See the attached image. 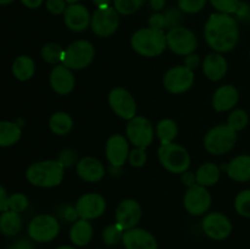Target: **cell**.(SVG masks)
I'll use <instances>...</instances> for the list:
<instances>
[{
    "label": "cell",
    "mask_w": 250,
    "mask_h": 249,
    "mask_svg": "<svg viewBox=\"0 0 250 249\" xmlns=\"http://www.w3.org/2000/svg\"><path fill=\"white\" fill-rule=\"evenodd\" d=\"M158 158L161 166L171 173L182 175L190 166L189 154L180 144H161L158 149Z\"/></svg>",
    "instance_id": "cell-4"
},
{
    "label": "cell",
    "mask_w": 250,
    "mask_h": 249,
    "mask_svg": "<svg viewBox=\"0 0 250 249\" xmlns=\"http://www.w3.org/2000/svg\"><path fill=\"white\" fill-rule=\"evenodd\" d=\"M204 38L216 53H229L236 48L239 39L237 21L229 14L216 12L210 15L204 26Z\"/></svg>",
    "instance_id": "cell-1"
},
{
    "label": "cell",
    "mask_w": 250,
    "mask_h": 249,
    "mask_svg": "<svg viewBox=\"0 0 250 249\" xmlns=\"http://www.w3.org/2000/svg\"><path fill=\"white\" fill-rule=\"evenodd\" d=\"M146 0H114V7L119 14L132 15L143 6Z\"/></svg>",
    "instance_id": "cell-35"
},
{
    "label": "cell",
    "mask_w": 250,
    "mask_h": 249,
    "mask_svg": "<svg viewBox=\"0 0 250 249\" xmlns=\"http://www.w3.org/2000/svg\"><path fill=\"white\" fill-rule=\"evenodd\" d=\"M119 12L112 6L98 7L94 14L92 15V20H90L92 31L98 37H103V38L112 36L119 28Z\"/></svg>",
    "instance_id": "cell-10"
},
{
    "label": "cell",
    "mask_w": 250,
    "mask_h": 249,
    "mask_svg": "<svg viewBox=\"0 0 250 249\" xmlns=\"http://www.w3.org/2000/svg\"><path fill=\"white\" fill-rule=\"evenodd\" d=\"M77 175L83 181L89 183L99 182L105 176V167L102 161L93 156H84L76 164Z\"/></svg>",
    "instance_id": "cell-21"
},
{
    "label": "cell",
    "mask_w": 250,
    "mask_h": 249,
    "mask_svg": "<svg viewBox=\"0 0 250 249\" xmlns=\"http://www.w3.org/2000/svg\"><path fill=\"white\" fill-rule=\"evenodd\" d=\"M21 138V127L12 121H0V148L16 144Z\"/></svg>",
    "instance_id": "cell-29"
},
{
    "label": "cell",
    "mask_w": 250,
    "mask_h": 249,
    "mask_svg": "<svg viewBox=\"0 0 250 249\" xmlns=\"http://www.w3.org/2000/svg\"><path fill=\"white\" fill-rule=\"evenodd\" d=\"M89 11L87 7L82 4H71L68 5L66 11L63 12V21L68 29L73 32H83L87 29L90 24Z\"/></svg>",
    "instance_id": "cell-20"
},
{
    "label": "cell",
    "mask_w": 250,
    "mask_h": 249,
    "mask_svg": "<svg viewBox=\"0 0 250 249\" xmlns=\"http://www.w3.org/2000/svg\"><path fill=\"white\" fill-rule=\"evenodd\" d=\"M106 210V200L99 193H85L78 198L76 211L80 219L94 220L102 216Z\"/></svg>",
    "instance_id": "cell-15"
},
{
    "label": "cell",
    "mask_w": 250,
    "mask_h": 249,
    "mask_svg": "<svg viewBox=\"0 0 250 249\" xmlns=\"http://www.w3.org/2000/svg\"><path fill=\"white\" fill-rule=\"evenodd\" d=\"M210 205H211V194L207 187L199 185L188 187L183 197V207L188 214L193 216L204 215L209 210Z\"/></svg>",
    "instance_id": "cell-13"
},
{
    "label": "cell",
    "mask_w": 250,
    "mask_h": 249,
    "mask_svg": "<svg viewBox=\"0 0 250 249\" xmlns=\"http://www.w3.org/2000/svg\"><path fill=\"white\" fill-rule=\"evenodd\" d=\"M155 133L161 144L173 143L178 133L177 124L172 119H164L158 122Z\"/></svg>",
    "instance_id": "cell-31"
},
{
    "label": "cell",
    "mask_w": 250,
    "mask_h": 249,
    "mask_svg": "<svg viewBox=\"0 0 250 249\" xmlns=\"http://www.w3.org/2000/svg\"><path fill=\"white\" fill-rule=\"evenodd\" d=\"M36 72L34 60L28 55H20L12 62V75L21 82L31 80Z\"/></svg>",
    "instance_id": "cell-26"
},
{
    "label": "cell",
    "mask_w": 250,
    "mask_h": 249,
    "mask_svg": "<svg viewBox=\"0 0 250 249\" xmlns=\"http://www.w3.org/2000/svg\"><path fill=\"white\" fill-rule=\"evenodd\" d=\"M164 87L172 94H182L190 89L194 83V72L190 68L182 66H175L164 75Z\"/></svg>",
    "instance_id": "cell-12"
},
{
    "label": "cell",
    "mask_w": 250,
    "mask_h": 249,
    "mask_svg": "<svg viewBox=\"0 0 250 249\" xmlns=\"http://www.w3.org/2000/svg\"><path fill=\"white\" fill-rule=\"evenodd\" d=\"M166 44L172 53L180 56H188L197 49L198 41L194 32L186 27H173L166 33Z\"/></svg>",
    "instance_id": "cell-8"
},
{
    "label": "cell",
    "mask_w": 250,
    "mask_h": 249,
    "mask_svg": "<svg viewBox=\"0 0 250 249\" xmlns=\"http://www.w3.org/2000/svg\"><path fill=\"white\" fill-rule=\"evenodd\" d=\"M142 217V207L136 199H124L115 210L116 224L127 231L137 227Z\"/></svg>",
    "instance_id": "cell-16"
},
{
    "label": "cell",
    "mask_w": 250,
    "mask_h": 249,
    "mask_svg": "<svg viewBox=\"0 0 250 249\" xmlns=\"http://www.w3.org/2000/svg\"><path fill=\"white\" fill-rule=\"evenodd\" d=\"M63 53L65 49L58 43H48L42 48L41 55L45 62L51 63V65H59L62 62Z\"/></svg>",
    "instance_id": "cell-32"
},
{
    "label": "cell",
    "mask_w": 250,
    "mask_h": 249,
    "mask_svg": "<svg viewBox=\"0 0 250 249\" xmlns=\"http://www.w3.org/2000/svg\"><path fill=\"white\" fill-rule=\"evenodd\" d=\"M166 20V28L171 29L173 27H177L181 21V14L175 9H170L164 14Z\"/></svg>",
    "instance_id": "cell-42"
},
{
    "label": "cell",
    "mask_w": 250,
    "mask_h": 249,
    "mask_svg": "<svg viewBox=\"0 0 250 249\" xmlns=\"http://www.w3.org/2000/svg\"><path fill=\"white\" fill-rule=\"evenodd\" d=\"M150 6L155 11H160L165 6V0H150Z\"/></svg>",
    "instance_id": "cell-50"
},
{
    "label": "cell",
    "mask_w": 250,
    "mask_h": 249,
    "mask_svg": "<svg viewBox=\"0 0 250 249\" xmlns=\"http://www.w3.org/2000/svg\"><path fill=\"white\" fill-rule=\"evenodd\" d=\"M239 100V93L234 85L224 84L217 88L212 97V106L216 111L225 112L233 109Z\"/></svg>",
    "instance_id": "cell-22"
},
{
    "label": "cell",
    "mask_w": 250,
    "mask_h": 249,
    "mask_svg": "<svg viewBox=\"0 0 250 249\" xmlns=\"http://www.w3.org/2000/svg\"><path fill=\"white\" fill-rule=\"evenodd\" d=\"M7 249H36V247L32 243L31 239L21 238L17 239L16 242H14Z\"/></svg>",
    "instance_id": "cell-45"
},
{
    "label": "cell",
    "mask_w": 250,
    "mask_h": 249,
    "mask_svg": "<svg viewBox=\"0 0 250 249\" xmlns=\"http://www.w3.org/2000/svg\"><path fill=\"white\" fill-rule=\"evenodd\" d=\"M105 155L114 167H121L128 160L129 142L122 134H112L105 144Z\"/></svg>",
    "instance_id": "cell-17"
},
{
    "label": "cell",
    "mask_w": 250,
    "mask_h": 249,
    "mask_svg": "<svg viewBox=\"0 0 250 249\" xmlns=\"http://www.w3.org/2000/svg\"><path fill=\"white\" fill-rule=\"evenodd\" d=\"M76 160H77V159H76V153L73 150H71V149L63 150L62 153H61L60 159H59V161H60L65 167L66 166H67V167L72 166L73 164H76Z\"/></svg>",
    "instance_id": "cell-44"
},
{
    "label": "cell",
    "mask_w": 250,
    "mask_h": 249,
    "mask_svg": "<svg viewBox=\"0 0 250 249\" xmlns=\"http://www.w3.org/2000/svg\"><path fill=\"white\" fill-rule=\"evenodd\" d=\"M14 0H0V5H7V4H11Z\"/></svg>",
    "instance_id": "cell-53"
},
{
    "label": "cell",
    "mask_w": 250,
    "mask_h": 249,
    "mask_svg": "<svg viewBox=\"0 0 250 249\" xmlns=\"http://www.w3.org/2000/svg\"><path fill=\"white\" fill-rule=\"evenodd\" d=\"M131 46L137 54L146 58H155L161 55L167 48L166 34L160 29L141 28L131 37Z\"/></svg>",
    "instance_id": "cell-3"
},
{
    "label": "cell",
    "mask_w": 250,
    "mask_h": 249,
    "mask_svg": "<svg viewBox=\"0 0 250 249\" xmlns=\"http://www.w3.org/2000/svg\"><path fill=\"white\" fill-rule=\"evenodd\" d=\"M204 233L214 241H224L232 233V222L221 212H209L202 221Z\"/></svg>",
    "instance_id": "cell-14"
},
{
    "label": "cell",
    "mask_w": 250,
    "mask_h": 249,
    "mask_svg": "<svg viewBox=\"0 0 250 249\" xmlns=\"http://www.w3.org/2000/svg\"><path fill=\"white\" fill-rule=\"evenodd\" d=\"M182 181L185 185L188 186V187H192V186L197 185L195 175H193L192 172H187V171H186L185 173H182Z\"/></svg>",
    "instance_id": "cell-48"
},
{
    "label": "cell",
    "mask_w": 250,
    "mask_h": 249,
    "mask_svg": "<svg viewBox=\"0 0 250 249\" xmlns=\"http://www.w3.org/2000/svg\"><path fill=\"white\" fill-rule=\"evenodd\" d=\"M227 67H229L227 60L220 53L209 54L202 63L204 75L207 76V78H209L210 81H214V82H217L225 77Z\"/></svg>",
    "instance_id": "cell-23"
},
{
    "label": "cell",
    "mask_w": 250,
    "mask_h": 249,
    "mask_svg": "<svg viewBox=\"0 0 250 249\" xmlns=\"http://www.w3.org/2000/svg\"><path fill=\"white\" fill-rule=\"evenodd\" d=\"M45 6L50 14L61 15L66 11L68 5L66 0H46Z\"/></svg>",
    "instance_id": "cell-41"
},
{
    "label": "cell",
    "mask_w": 250,
    "mask_h": 249,
    "mask_svg": "<svg viewBox=\"0 0 250 249\" xmlns=\"http://www.w3.org/2000/svg\"><path fill=\"white\" fill-rule=\"evenodd\" d=\"M226 172L233 181L248 182L250 181V155L243 154L232 159L226 166Z\"/></svg>",
    "instance_id": "cell-24"
},
{
    "label": "cell",
    "mask_w": 250,
    "mask_h": 249,
    "mask_svg": "<svg viewBox=\"0 0 250 249\" xmlns=\"http://www.w3.org/2000/svg\"><path fill=\"white\" fill-rule=\"evenodd\" d=\"M149 26L151 28H155V29H160L163 31L164 28H166V20L164 14H154L151 15L150 19H149Z\"/></svg>",
    "instance_id": "cell-43"
},
{
    "label": "cell",
    "mask_w": 250,
    "mask_h": 249,
    "mask_svg": "<svg viewBox=\"0 0 250 249\" xmlns=\"http://www.w3.org/2000/svg\"><path fill=\"white\" fill-rule=\"evenodd\" d=\"M125 229H122L119 225L115 222L114 225H109L105 227L103 231V241L107 246H115L122 242V237H124Z\"/></svg>",
    "instance_id": "cell-33"
},
{
    "label": "cell",
    "mask_w": 250,
    "mask_h": 249,
    "mask_svg": "<svg viewBox=\"0 0 250 249\" xmlns=\"http://www.w3.org/2000/svg\"><path fill=\"white\" fill-rule=\"evenodd\" d=\"M94 2V5L97 7H107L110 6V2L111 0H92Z\"/></svg>",
    "instance_id": "cell-51"
},
{
    "label": "cell",
    "mask_w": 250,
    "mask_h": 249,
    "mask_svg": "<svg viewBox=\"0 0 250 249\" xmlns=\"http://www.w3.org/2000/svg\"><path fill=\"white\" fill-rule=\"evenodd\" d=\"M28 236L37 243H49L60 233V222L50 214H41L34 216L28 225Z\"/></svg>",
    "instance_id": "cell-7"
},
{
    "label": "cell",
    "mask_w": 250,
    "mask_h": 249,
    "mask_svg": "<svg viewBox=\"0 0 250 249\" xmlns=\"http://www.w3.org/2000/svg\"><path fill=\"white\" fill-rule=\"evenodd\" d=\"M248 122V114H247L243 109L233 110V111L229 115V119H227V124L236 132L242 131L243 128H246Z\"/></svg>",
    "instance_id": "cell-34"
},
{
    "label": "cell",
    "mask_w": 250,
    "mask_h": 249,
    "mask_svg": "<svg viewBox=\"0 0 250 249\" xmlns=\"http://www.w3.org/2000/svg\"><path fill=\"white\" fill-rule=\"evenodd\" d=\"M208 0H177L178 7L186 14H197L202 11L207 5Z\"/></svg>",
    "instance_id": "cell-38"
},
{
    "label": "cell",
    "mask_w": 250,
    "mask_h": 249,
    "mask_svg": "<svg viewBox=\"0 0 250 249\" xmlns=\"http://www.w3.org/2000/svg\"><path fill=\"white\" fill-rule=\"evenodd\" d=\"M97 249H102V248H97Z\"/></svg>",
    "instance_id": "cell-55"
},
{
    "label": "cell",
    "mask_w": 250,
    "mask_h": 249,
    "mask_svg": "<svg viewBox=\"0 0 250 249\" xmlns=\"http://www.w3.org/2000/svg\"><path fill=\"white\" fill-rule=\"evenodd\" d=\"M55 249H77V248H76V247H71V246H60Z\"/></svg>",
    "instance_id": "cell-52"
},
{
    "label": "cell",
    "mask_w": 250,
    "mask_h": 249,
    "mask_svg": "<svg viewBox=\"0 0 250 249\" xmlns=\"http://www.w3.org/2000/svg\"><path fill=\"white\" fill-rule=\"evenodd\" d=\"M122 244L125 249H158V241L155 237L141 227L125 231Z\"/></svg>",
    "instance_id": "cell-18"
},
{
    "label": "cell",
    "mask_w": 250,
    "mask_h": 249,
    "mask_svg": "<svg viewBox=\"0 0 250 249\" xmlns=\"http://www.w3.org/2000/svg\"><path fill=\"white\" fill-rule=\"evenodd\" d=\"M94 56V45L85 39H80L65 49L61 63L70 70H83L92 63Z\"/></svg>",
    "instance_id": "cell-6"
},
{
    "label": "cell",
    "mask_w": 250,
    "mask_h": 249,
    "mask_svg": "<svg viewBox=\"0 0 250 249\" xmlns=\"http://www.w3.org/2000/svg\"><path fill=\"white\" fill-rule=\"evenodd\" d=\"M49 83L50 87L59 95H67L73 90L76 84V78L72 71L68 67L63 66L62 63L54 66L49 76Z\"/></svg>",
    "instance_id": "cell-19"
},
{
    "label": "cell",
    "mask_w": 250,
    "mask_h": 249,
    "mask_svg": "<svg viewBox=\"0 0 250 249\" xmlns=\"http://www.w3.org/2000/svg\"><path fill=\"white\" fill-rule=\"evenodd\" d=\"M22 219L20 212L6 210L0 215V232L4 236L15 237L21 232Z\"/></svg>",
    "instance_id": "cell-27"
},
{
    "label": "cell",
    "mask_w": 250,
    "mask_h": 249,
    "mask_svg": "<svg viewBox=\"0 0 250 249\" xmlns=\"http://www.w3.org/2000/svg\"><path fill=\"white\" fill-rule=\"evenodd\" d=\"M154 126L146 117L134 116L126 124V137L136 148L146 149L154 141Z\"/></svg>",
    "instance_id": "cell-9"
},
{
    "label": "cell",
    "mask_w": 250,
    "mask_h": 249,
    "mask_svg": "<svg viewBox=\"0 0 250 249\" xmlns=\"http://www.w3.org/2000/svg\"><path fill=\"white\" fill-rule=\"evenodd\" d=\"M9 210V194L6 189L0 185V212Z\"/></svg>",
    "instance_id": "cell-46"
},
{
    "label": "cell",
    "mask_w": 250,
    "mask_h": 249,
    "mask_svg": "<svg viewBox=\"0 0 250 249\" xmlns=\"http://www.w3.org/2000/svg\"><path fill=\"white\" fill-rule=\"evenodd\" d=\"M146 149L143 148H134L133 150L129 151L128 155V163L133 167H143L146 163Z\"/></svg>",
    "instance_id": "cell-40"
},
{
    "label": "cell",
    "mask_w": 250,
    "mask_h": 249,
    "mask_svg": "<svg viewBox=\"0 0 250 249\" xmlns=\"http://www.w3.org/2000/svg\"><path fill=\"white\" fill-rule=\"evenodd\" d=\"M199 62H200L199 56L195 55L194 53L190 54V55H188V56H186V59H185V66H186V67L190 68V70H193V71H194L195 68L199 66Z\"/></svg>",
    "instance_id": "cell-47"
},
{
    "label": "cell",
    "mask_w": 250,
    "mask_h": 249,
    "mask_svg": "<svg viewBox=\"0 0 250 249\" xmlns=\"http://www.w3.org/2000/svg\"><path fill=\"white\" fill-rule=\"evenodd\" d=\"M43 1L44 0H21L22 4L28 9H38L43 4Z\"/></svg>",
    "instance_id": "cell-49"
},
{
    "label": "cell",
    "mask_w": 250,
    "mask_h": 249,
    "mask_svg": "<svg viewBox=\"0 0 250 249\" xmlns=\"http://www.w3.org/2000/svg\"><path fill=\"white\" fill-rule=\"evenodd\" d=\"M195 180H197V185L203 186V187L216 185L220 180L219 166L214 163L203 164L195 172Z\"/></svg>",
    "instance_id": "cell-28"
},
{
    "label": "cell",
    "mask_w": 250,
    "mask_h": 249,
    "mask_svg": "<svg viewBox=\"0 0 250 249\" xmlns=\"http://www.w3.org/2000/svg\"><path fill=\"white\" fill-rule=\"evenodd\" d=\"M212 6L222 14H234L239 9V0H210Z\"/></svg>",
    "instance_id": "cell-39"
},
{
    "label": "cell",
    "mask_w": 250,
    "mask_h": 249,
    "mask_svg": "<svg viewBox=\"0 0 250 249\" xmlns=\"http://www.w3.org/2000/svg\"><path fill=\"white\" fill-rule=\"evenodd\" d=\"M73 127V120L70 114L63 111H58L53 114L49 119V128L54 134L66 136L70 133Z\"/></svg>",
    "instance_id": "cell-30"
},
{
    "label": "cell",
    "mask_w": 250,
    "mask_h": 249,
    "mask_svg": "<svg viewBox=\"0 0 250 249\" xmlns=\"http://www.w3.org/2000/svg\"><path fill=\"white\" fill-rule=\"evenodd\" d=\"M78 1H80V0H66V2H67L68 5H71V4H77Z\"/></svg>",
    "instance_id": "cell-54"
},
{
    "label": "cell",
    "mask_w": 250,
    "mask_h": 249,
    "mask_svg": "<svg viewBox=\"0 0 250 249\" xmlns=\"http://www.w3.org/2000/svg\"><path fill=\"white\" fill-rule=\"evenodd\" d=\"M234 209L241 216L250 217V189H244L237 194Z\"/></svg>",
    "instance_id": "cell-36"
},
{
    "label": "cell",
    "mask_w": 250,
    "mask_h": 249,
    "mask_svg": "<svg viewBox=\"0 0 250 249\" xmlns=\"http://www.w3.org/2000/svg\"><path fill=\"white\" fill-rule=\"evenodd\" d=\"M237 142V132L229 124L212 127L204 137V148L212 155H224L233 149Z\"/></svg>",
    "instance_id": "cell-5"
},
{
    "label": "cell",
    "mask_w": 250,
    "mask_h": 249,
    "mask_svg": "<svg viewBox=\"0 0 250 249\" xmlns=\"http://www.w3.org/2000/svg\"><path fill=\"white\" fill-rule=\"evenodd\" d=\"M28 198L23 193H14L9 195V210L22 212L28 208Z\"/></svg>",
    "instance_id": "cell-37"
},
{
    "label": "cell",
    "mask_w": 250,
    "mask_h": 249,
    "mask_svg": "<svg viewBox=\"0 0 250 249\" xmlns=\"http://www.w3.org/2000/svg\"><path fill=\"white\" fill-rule=\"evenodd\" d=\"M65 175V166L59 160H43L32 164L26 171V178L32 186L53 188L60 185Z\"/></svg>",
    "instance_id": "cell-2"
},
{
    "label": "cell",
    "mask_w": 250,
    "mask_h": 249,
    "mask_svg": "<svg viewBox=\"0 0 250 249\" xmlns=\"http://www.w3.org/2000/svg\"><path fill=\"white\" fill-rule=\"evenodd\" d=\"M93 238V226L89 220H76L70 228V239L75 247H85Z\"/></svg>",
    "instance_id": "cell-25"
},
{
    "label": "cell",
    "mask_w": 250,
    "mask_h": 249,
    "mask_svg": "<svg viewBox=\"0 0 250 249\" xmlns=\"http://www.w3.org/2000/svg\"><path fill=\"white\" fill-rule=\"evenodd\" d=\"M110 107L121 119L129 121L137 116V104L133 95L122 87H116L110 90L107 97Z\"/></svg>",
    "instance_id": "cell-11"
}]
</instances>
